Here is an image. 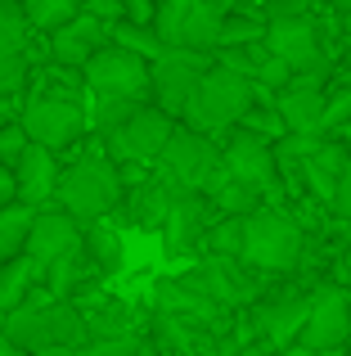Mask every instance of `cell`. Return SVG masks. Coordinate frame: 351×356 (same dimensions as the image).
Wrapping results in <instances>:
<instances>
[{
  "label": "cell",
  "instance_id": "obj_1",
  "mask_svg": "<svg viewBox=\"0 0 351 356\" xmlns=\"http://www.w3.org/2000/svg\"><path fill=\"white\" fill-rule=\"evenodd\" d=\"M5 339L27 356H50V352H72L81 343H90V330L77 302H54L45 289H32V298L18 312H9Z\"/></svg>",
  "mask_w": 351,
  "mask_h": 356
},
{
  "label": "cell",
  "instance_id": "obj_2",
  "mask_svg": "<svg viewBox=\"0 0 351 356\" xmlns=\"http://www.w3.org/2000/svg\"><path fill=\"white\" fill-rule=\"evenodd\" d=\"M122 194H126L122 167L108 163L104 145H99V149H90L81 163L63 167V181H59V194H54V199H59V208L68 212V217H77L81 226H95V221L113 217V212L122 208Z\"/></svg>",
  "mask_w": 351,
  "mask_h": 356
},
{
  "label": "cell",
  "instance_id": "obj_3",
  "mask_svg": "<svg viewBox=\"0 0 351 356\" xmlns=\"http://www.w3.org/2000/svg\"><path fill=\"white\" fill-rule=\"evenodd\" d=\"M252 99H257L252 81L216 63V68L198 81V90H194L189 108H185V127L203 131V136L225 131V127H239V122L252 113Z\"/></svg>",
  "mask_w": 351,
  "mask_h": 356
},
{
  "label": "cell",
  "instance_id": "obj_4",
  "mask_svg": "<svg viewBox=\"0 0 351 356\" xmlns=\"http://www.w3.org/2000/svg\"><path fill=\"white\" fill-rule=\"evenodd\" d=\"M302 257V226L280 208H257L243 217V266L252 270H293Z\"/></svg>",
  "mask_w": 351,
  "mask_h": 356
},
{
  "label": "cell",
  "instance_id": "obj_5",
  "mask_svg": "<svg viewBox=\"0 0 351 356\" xmlns=\"http://www.w3.org/2000/svg\"><path fill=\"white\" fill-rule=\"evenodd\" d=\"M221 27H225V9L216 0H162L153 18V32L167 50L212 54L221 45Z\"/></svg>",
  "mask_w": 351,
  "mask_h": 356
},
{
  "label": "cell",
  "instance_id": "obj_6",
  "mask_svg": "<svg viewBox=\"0 0 351 356\" xmlns=\"http://www.w3.org/2000/svg\"><path fill=\"white\" fill-rule=\"evenodd\" d=\"M221 167H225L221 149L194 127H176L171 145L162 149V158H158V172L167 176L180 194H207V185L221 176Z\"/></svg>",
  "mask_w": 351,
  "mask_h": 356
},
{
  "label": "cell",
  "instance_id": "obj_7",
  "mask_svg": "<svg viewBox=\"0 0 351 356\" xmlns=\"http://www.w3.org/2000/svg\"><path fill=\"white\" fill-rule=\"evenodd\" d=\"M171 136H176V118L162 113L158 104H144L126 127H117L113 136H104V154H108V163H117V167H144V163L158 167V158H162V149L171 145Z\"/></svg>",
  "mask_w": 351,
  "mask_h": 356
},
{
  "label": "cell",
  "instance_id": "obj_8",
  "mask_svg": "<svg viewBox=\"0 0 351 356\" xmlns=\"http://www.w3.org/2000/svg\"><path fill=\"white\" fill-rule=\"evenodd\" d=\"M18 122H23L27 140L45 145V149H68L90 131V113L72 95H32L23 104V118Z\"/></svg>",
  "mask_w": 351,
  "mask_h": 356
},
{
  "label": "cell",
  "instance_id": "obj_9",
  "mask_svg": "<svg viewBox=\"0 0 351 356\" xmlns=\"http://www.w3.org/2000/svg\"><path fill=\"white\" fill-rule=\"evenodd\" d=\"M81 77H86V86L95 90V95L140 99V104H144V95H153V63L140 59V54H131V50H122V45H113V41L86 63Z\"/></svg>",
  "mask_w": 351,
  "mask_h": 356
},
{
  "label": "cell",
  "instance_id": "obj_10",
  "mask_svg": "<svg viewBox=\"0 0 351 356\" xmlns=\"http://www.w3.org/2000/svg\"><path fill=\"white\" fill-rule=\"evenodd\" d=\"M212 68H216V63L203 50H162L158 59H153V104L171 118H185L198 81L207 77Z\"/></svg>",
  "mask_w": 351,
  "mask_h": 356
},
{
  "label": "cell",
  "instance_id": "obj_11",
  "mask_svg": "<svg viewBox=\"0 0 351 356\" xmlns=\"http://www.w3.org/2000/svg\"><path fill=\"white\" fill-rule=\"evenodd\" d=\"M347 339H351V293L338 284L316 289L298 343L311 352H338V348H347Z\"/></svg>",
  "mask_w": 351,
  "mask_h": 356
},
{
  "label": "cell",
  "instance_id": "obj_12",
  "mask_svg": "<svg viewBox=\"0 0 351 356\" xmlns=\"http://www.w3.org/2000/svg\"><path fill=\"white\" fill-rule=\"evenodd\" d=\"M221 158H225V172L234 176L239 185H248V190L266 194L275 190V181H280V154H275V145L266 136H252V131H230L225 149H221Z\"/></svg>",
  "mask_w": 351,
  "mask_h": 356
},
{
  "label": "cell",
  "instance_id": "obj_13",
  "mask_svg": "<svg viewBox=\"0 0 351 356\" xmlns=\"http://www.w3.org/2000/svg\"><path fill=\"white\" fill-rule=\"evenodd\" d=\"M266 45H271V54H280L284 63L293 68V77L298 72H316L325 68V54H320V32L316 23H311V14H275L271 27H266Z\"/></svg>",
  "mask_w": 351,
  "mask_h": 356
},
{
  "label": "cell",
  "instance_id": "obj_14",
  "mask_svg": "<svg viewBox=\"0 0 351 356\" xmlns=\"http://www.w3.org/2000/svg\"><path fill=\"white\" fill-rule=\"evenodd\" d=\"M320 77H325V68L316 72H298V77L289 81V86L280 90V118L284 127L293 131V136H320V127H325V90H320Z\"/></svg>",
  "mask_w": 351,
  "mask_h": 356
},
{
  "label": "cell",
  "instance_id": "obj_15",
  "mask_svg": "<svg viewBox=\"0 0 351 356\" xmlns=\"http://www.w3.org/2000/svg\"><path fill=\"white\" fill-rule=\"evenodd\" d=\"M149 293H153L158 316H185V321H194V325H221V316H225V307L194 280V270L180 275V280H158Z\"/></svg>",
  "mask_w": 351,
  "mask_h": 356
},
{
  "label": "cell",
  "instance_id": "obj_16",
  "mask_svg": "<svg viewBox=\"0 0 351 356\" xmlns=\"http://www.w3.org/2000/svg\"><path fill=\"white\" fill-rule=\"evenodd\" d=\"M104 45H108V23H99L95 14H86V9H81L68 27H59V32L50 36V59L59 63V68L86 72V63L95 59Z\"/></svg>",
  "mask_w": 351,
  "mask_h": 356
},
{
  "label": "cell",
  "instance_id": "obj_17",
  "mask_svg": "<svg viewBox=\"0 0 351 356\" xmlns=\"http://www.w3.org/2000/svg\"><path fill=\"white\" fill-rule=\"evenodd\" d=\"M81 239H86V226H81L77 217H68L63 208H41L36 212V226H32V239H27V257H32L45 275V266L59 261L63 252H72Z\"/></svg>",
  "mask_w": 351,
  "mask_h": 356
},
{
  "label": "cell",
  "instance_id": "obj_18",
  "mask_svg": "<svg viewBox=\"0 0 351 356\" xmlns=\"http://www.w3.org/2000/svg\"><path fill=\"white\" fill-rule=\"evenodd\" d=\"M207 217H212V199L207 194H180V199H176L167 226H162V239H167L171 257H189L194 248L207 243L212 226H216V221H207Z\"/></svg>",
  "mask_w": 351,
  "mask_h": 356
},
{
  "label": "cell",
  "instance_id": "obj_19",
  "mask_svg": "<svg viewBox=\"0 0 351 356\" xmlns=\"http://www.w3.org/2000/svg\"><path fill=\"white\" fill-rule=\"evenodd\" d=\"M14 176H18V203H27V208H45V203L59 194L63 167H59V158H54V149L32 145L23 154V163L14 167Z\"/></svg>",
  "mask_w": 351,
  "mask_h": 356
},
{
  "label": "cell",
  "instance_id": "obj_20",
  "mask_svg": "<svg viewBox=\"0 0 351 356\" xmlns=\"http://www.w3.org/2000/svg\"><path fill=\"white\" fill-rule=\"evenodd\" d=\"M307 312H311V298H302V293L275 298V302H262V307H257V330H262L275 348H293V343L302 339Z\"/></svg>",
  "mask_w": 351,
  "mask_h": 356
},
{
  "label": "cell",
  "instance_id": "obj_21",
  "mask_svg": "<svg viewBox=\"0 0 351 356\" xmlns=\"http://www.w3.org/2000/svg\"><path fill=\"white\" fill-rule=\"evenodd\" d=\"M194 280H198L221 307H243L248 298H252V284L239 275V257H216V252H207V257L194 266Z\"/></svg>",
  "mask_w": 351,
  "mask_h": 356
},
{
  "label": "cell",
  "instance_id": "obj_22",
  "mask_svg": "<svg viewBox=\"0 0 351 356\" xmlns=\"http://www.w3.org/2000/svg\"><path fill=\"white\" fill-rule=\"evenodd\" d=\"M86 270H95V261H90L86 239H81L72 252H63L59 261H50V266H45L41 289L54 298V302H72V298L81 293V284H86Z\"/></svg>",
  "mask_w": 351,
  "mask_h": 356
},
{
  "label": "cell",
  "instance_id": "obj_23",
  "mask_svg": "<svg viewBox=\"0 0 351 356\" xmlns=\"http://www.w3.org/2000/svg\"><path fill=\"white\" fill-rule=\"evenodd\" d=\"M86 330H90V343L99 339H122V334H140L135 330V307L122 302V298H95L86 307Z\"/></svg>",
  "mask_w": 351,
  "mask_h": 356
},
{
  "label": "cell",
  "instance_id": "obj_24",
  "mask_svg": "<svg viewBox=\"0 0 351 356\" xmlns=\"http://www.w3.org/2000/svg\"><path fill=\"white\" fill-rule=\"evenodd\" d=\"M36 212L41 208H27V203L0 208V266H9L14 257H27V239H32Z\"/></svg>",
  "mask_w": 351,
  "mask_h": 356
},
{
  "label": "cell",
  "instance_id": "obj_25",
  "mask_svg": "<svg viewBox=\"0 0 351 356\" xmlns=\"http://www.w3.org/2000/svg\"><path fill=\"white\" fill-rule=\"evenodd\" d=\"M41 280V266L32 257H14L9 266H0V307L18 312V307L32 298V284Z\"/></svg>",
  "mask_w": 351,
  "mask_h": 356
},
{
  "label": "cell",
  "instance_id": "obj_26",
  "mask_svg": "<svg viewBox=\"0 0 351 356\" xmlns=\"http://www.w3.org/2000/svg\"><path fill=\"white\" fill-rule=\"evenodd\" d=\"M86 252H90V261H95L99 275H117V270H122V261H126L122 235H117L113 226H104V221L86 226Z\"/></svg>",
  "mask_w": 351,
  "mask_h": 356
},
{
  "label": "cell",
  "instance_id": "obj_27",
  "mask_svg": "<svg viewBox=\"0 0 351 356\" xmlns=\"http://www.w3.org/2000/svg\"><path fill=\"white\" fill-rule=\"evenodd\" d=\"M27 41H32V23L23 14V0H0V59L27 54Z\"/></svg>",
  "mask_w": 351,
  "mask_h": 356
},
{
  "label": "cell",
  "instance_id": "obj_28",
  "mask_svg": "<svg viewBox=\"0 0 351 356\" xmlns=\"http://www.w3.org/2000/svg\"><path fill=\"white\" fill-rule=\"evenodd\" d=\"M23 14L32 23V32L54 36L59 27H68L81 14V0H23Z\"/></svg>",
  "mask_w": 351,
  "mask_h": 356
},
{
  "label": "cell",
  "instance_id": "obj_29",
  "mask_svg": "<svg viewBox=\"0 0 351 356\" xmlns=\"http://www.w3.org/2000/svg\"><path fill=\"white\" fill-rule=\"evenodd\" d=\"M108 41L122 45V50H131V54H140V59H149V63L167 50V45L158 41V32H153V27H140V23H131V18H122V23L108 27Z\"/></svg>",
  "mask_w": 351,
  "mask_h": 356
},
{
  "label": "cell",
  "instance_id": "obj_30",
  "mask_svg": "<svg viewBox=\"0 0 351 356\" xmlns=\"http://www.w3.org/2000/svg\"><path fill=\"white\" fill-rule=\"evenodd\" d=\"M140 99H117V95H95V108H90V127L99 136H113L117 127H126L135 113H140Z\"/></svg>",
  "mask_w": 351,
  "mask_h": 356
},
{
  "label": "cell",
  "instance_id": "obj_31",
  "mask_svg": "<svg viewBox=\"0 0 351 356\" xmlns=\"http://www.w3.org/2000/svg\"><path fill=\"white\" fill-rule=\"evenodd\" d=\"M266 27L262 18H248V14H225V27H221V45L216 50H234V45H257L266 41Z\"/></svg>",
  "mask_w": 351,
  "mask_h": 356
},
{
  "label": "cell",
  "instance_id": "obj_32",
  "mask_svg": "<svg viewBox=\"0 0 351 356\" xmlns=\"http://www.w3.org/2000/svg\"><path fill=\"white\" fill-rule=\"evenodd\" d=\"M207 252L243 261V217H221L216 226H212V235H207Z\"/></svg>",
  "mask_w": 351,
  "mask_h": 356
},
{
  "label": "cell",
  "instance_id": "obj_33",
  "mask_svg": "<svg viewBox=\"0 0 351 356\" xmlns=\"http://www.w3.org/2000/svg\"><path fill=\"white\" fill-rule=\"evenodd\" d=\"M86 356H158V348H153L144 334H122V339H99V343H90Z\"/></svg>",
  "mask_w": 351,
  "mask_h": 356
},
{
  "label": "cell",
  "instance_id": "obj_34",
  "mask_svg": "<svg viewBox=\"0 0 351 356\" xmlns=\"http://www.w3.org/2000/svg\"><path fill=\"white\" fill-rule=\"evenodd\" d=\"M27 149H32V140H27L23 122H14V127H5V131H0V163H5V167H18Z\"/></svg>",
  "mask_w": 351,
  "mask_h": 356
},
{
  "label": "cell",
  "instance_id": "obj_35",
  "mask_svg": "<svg viewBox=\"0 0 351 356\" xmlns=\"http://www.w3.org/2000/svg\"><path fill=\"white\" fill-rule=\"evenodd\" d=\"M27 54H14V59H0V95H23V86H27Z\"/></svg>",
  "mask_w": 351,
  "mask_h": 356
},
{
  "label": "cell",
  "instance_id": "obj_36",
  "mask_svg": "<svg viewBox=\"0 0 351 356\" xmlns=\"http://www.w3.org/2000/svg\"><path fill=\"white\" fill-rule=\"evenodd\" d=\"M158 5H162V0H122L126 18H131V23H140V27H153V18H158Z\"/></svg>",
  "mask_w": 351,
  "mask_h": 356
},
{
  "label": "cell",
  "instance_id": "obj_37",
  "mask_svg": "<svg viewBox=\"0 0 351 356\" xmlns=\"http://www.w3.org/2000/svg\"><path fill=\"white\" fill-rule=\"evenodd\" d=\"M347 118H351V90H347V95H338V99H329V108H325V127H320V131L343 127Z\"/></svg>",
  "mask_w": 351,
  "mask_h": 356
},
{
  "label": "cell",
  "instance_id": "obj_38",
  "mask_svg": "<svg viewBox=\"0 0 351 356\" xmlns=\"http://www.w3.org/2000/svg\"><path fill=\"white\" fill-rule=\"evenodd\" d=\"M9 203H18V176L14 167L0 163V208H9Z\"/></svg>",
  "mask_w": 351,
  "mask_h": 356
},
{
  "label": "cell",
  "instance_id": "obj_39",
  "mask_svg": "<svg viewBox=\"0 0 351 356\" xmlns=\"http://www.w3.org/2000/svg\"><path fill=\"white\" fill-rule=\"evenodd\" d=\"M334 208L343 212V217H351V163H347V172L338 176V194H334Z\"/></svg>",
  "mask_w": 351,
  "mask_h": 356
},
{
  "label": "cell",
  "instance_id": "obj_40",
  "mask_svg": "<svg viewBox=\"0 0 351 356\" xmlns=\"http://www.w3.org/2000/svg\"><path fill=\"white\" fill-rule=\"evenodd\" d=\"M18 118H23V108H18V99H14V95H0V131H5V127H14Z\"/></svg>",
  "mask_w": 351,
  "mask_h": 356
},
{
  "label": "cell",
  "instance_id": "obj_41",
  "mask_svg": "<svg viewBox=\"0 0 351 356\" xmlns=\"http://www.w3.org/2000/svg\"><path fill=\"white\" fill-rule=\"evenodd\" d=\"M280 356H316V352L302 348V343H293V348H280Z\"/></svg>",
  "mask_w": 351,
  "mask_h": 356
},
{
  "label": "cell",
  "instance_id": "obj_42",
  "mask_svg": "<svg viewBox=\"0 0 351 356\" xmlns=\"http://www.w3.org/2000/svg\"><path fill=\"white\" fill-rule=\"evenodd\" d=\"M0 356H27V352H18V348H14V343H9V339H5V334H0Z\"/></svg>",
  "mask_w": 351,
  "mask_h": 356
},
{
  "label": "cell",
  "instance_id": "obj_43",
  "mask_svg": "<svg viewBox=\"0 0 351 356\" xmlns=\"http://www.w3.org/2000/svg\"><path fill=\"white\" fill-rule=\"evenodd\" d=\"M338 5H343V14H347V18H351V0H338Z\"/></svg>",
  "mask_w": 351,
  "mask_h": 356
},
{
  "label": "cell",
  "instance_id": "obj_44",
  "mask_svg": "<svg viewBox=\"0 0 351 356\" xmlns=\"http://www.w3.org/2000/svg\"><path fill=\"white\" fill-rule=\"evenodd\" d=\"M316 356H343V348H338V352H316Z\"/></svg>",
  "mask_w": 351,
  "mask_h": 356
},
{
  "label": "cell",
  "instance_id": "obj_45",
  "mask_svg": "<svg viewBox=\"0 0 351 356\" xmlns=\"http://www.w3.org/2000/svg\"><path fill=\"white\" fill-rule=\"evenodd\" d=\"M234 5H252V0H234Z\"/></svg>",
  "mask_w": 351,
  "mask_h": 356
},
{
  "label": "cell",
  "instance_id": "obj_46",
  "mask_svg": "<svg viewBox=\"0 0 351 356\" xmlns=\"http://www.w3.org/2000/svg\"><path fill=\"white\" fill-rule=\"evenodd\" d=\"M81 5H86V0H81Z\"/></svg>",
  "mask_w": 351,
  "mask_h": 356
},
{
  "label": "cell",
  "instance_id": "obj_47",
  "mask_svg": "<svg viewBox=\"0 0 351 356\" xmlns=\"http://www.w3.org/2000/svg\"><path fill=\"white\" fill-rule=\"evenodd\" d=\"M280 5H284V0H280Z\"/></svg>",
  "mask_w": 351,
  "mask_h": 356
}]
</instances>
